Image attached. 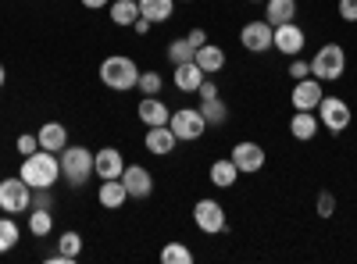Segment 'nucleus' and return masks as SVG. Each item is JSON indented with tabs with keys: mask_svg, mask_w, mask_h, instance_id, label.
Listing matches in <instances>:
<instances>
[{
	"mask_svg": "<svg viewBox=\"0 0 357 264\" xmlns=\"http://www.w3.org/2000/svg\"><path fill=\"white\" fill-rule=\"evenodd\" d=\"M18 175L33 186V189H54V183L61 179V157L57 154H50V150H40L36 154H29V157H22V168H18Z\"/></svg>",
	"mask_w": 357,
	"mask_h": 264,
	"instance_id": "f257e3e1",
	"label": "nucleus"
},
{
	"mask_svg": "<svg viewBox=\"0 0 357 264\" xmlns=\"http://www.w3.org/2000/svg\"><path fill=\"white\" fill-rule=\"evenodd\" d=\"M100 82L114 93H126V90H136L139 82V68L129 54H111L100 61Z\"/></svg>",
	"mask_w": 357,
	"mask_h": 264,
	"instance_id": "f03ea898",
	"label": "nucleus"
},
{
	"mask_svg": "<svg viewBox=\"0 0 357 264\" xmlns=\"http://www.w3.org/2000/svg\"><path fill=\"white\" fill-rule=\"evenodd\" d=\"M57 157H61V175H65L68 186L79 189V186L89 183V175H93V154H89L86 146H72V143H68Z\"/></svg>",
	"mask_w": 357,
	"mask_h": 264,
	"instance_id": "7ed1b4c3",
	"label": "nucleus"
},
{
	"mask_svg": "<svg viewBox=\"0 0 357 264\" xmlns=\"http://www.w3.org/2000/svg\"><path fill=\"white\" fill-rule=\"evenodd\" d=\"M343 68H347V50H343L340 43H325V47H318V54L311 57V75H314L318 82H336V79L343 75Z\"/></svg>",
	"mask_w": 357,
	"mask_h": 264,
	"instance_id": "20e7f679",
	"label": "nucleus"
},
{
	"mask_svg": "<svg viewBox=\"0 0 357 264\" xmlns=\"http://www.w3.org/2000/svg\"><path fill=\"white\" fill-rule=\"evenodd\" d=\"M33 208V186H29L22 175H8L0 183V211L4 215H22Z\"/></svg>",
	"mask_w": 357,
	"mask_h": 264,
	"instance_id": "39448f33",
	"label": "nucleus"
},
{
	"mask_svg": "<svg viewBox=\"0 0 357 264\" xmlns=\"http://www.w3.org/2000/svg\"><path fill=\"white\" fill-rule=\"evenodd\" d=\"M168 129L175 132L178 143H193L207 132V118L200 114V107H178V111H172Z\"/></svg>",
	"mask_w": 357,
	"mask_h": 264,
	"instance_id": "423d86ee",
	"label": "nucleus"
},
{
	"mask_svg": "<svg viewBox=\"0 0 357 264\" xmlns=\"http://www.w3.org/2000/svg\"><path fill=\"white\" fill-rule=\"evenodd\" d=\"M193 222L200 232H207V236H218V232H225V208L218 200H197L193 203Z\"/></svg>",
	"mask_w": 357,
	"mask_h": 264,
	"instance_id": "0eeeda50",
	"label": "nucleus"
},
{
	"mask_svg": "<svg viewBox=\"0 0 357 264\" xmlns=\"http://www.w3.org/2000/svg\"><path fill=\"white\" fill-rule=\"evenodd\" d=\"M318 122L329 132H343L350 125V104L343 97H321L318 104Z\"/></svg>",
	"mask_w": 357,
	"mask_h": 264,
	"instance_id": "6e6552de",
	"label": "nucleus"
},
{
	"mask_svg": "<svg viewBox=\"0 0 357 264\" xmlns=\"http://www.w3.org/2000/svg\"><path fill=\"white\" fill-rule=\"evenodd\" d=\"M232 164L240 168V175H254V171H261L264 168V146L261 143H254V139H243V143H236L232 146Z\"/></svg>",
	"mask_w": 357,
	"mask_h": 264,
	"instance_id": "1a4fd4ad",
	"label": "nucleus"
},
{
	"mask_svg": "<svg viewBox=\"0 0 357 264\" xmlns=\"http://www.w3.org/2000/svg\"><path fill=\"white\" fill-rule=\"evenodd\" d=\"M304 43H307V36H304V29L296 25V22L275 25V33H272V47H275L279 54H286V57H296V54L304 50Z\"/></svg>",
	"mask_w": 357,
	"mask_h": 264,
	"instance_id": "9d476101",
	"label": "nucleus"
},
{
	"mask_svg": "<svg viewBox=\"0 0 357 264\" xmlns=\"http://www.w3.org/2000/svg\"><path fill=\"white\" fill-rule=\"evenodd\" d=\"M122 186H126V193L132 196V200H146L154 193V175L146 171L143 164H126V171H122Z\"/></svg>",
	"mask_w": 357,
	"mask_h": 264,
	"instance_id": "9b49d317",
	"label": "nucleus"
},
{
	"mask_svg": "<svg viewBox=\"0 0 357 264\" xmlns=\"http://www.w3.org/2000/svg\"><path fill=\"white\" fill-rule=\"evenodd\" d=\"M321 97H325V93H321V82H318L314 75L293 82V111H318Z\"/></svg>",
	"mask_w": 357,
	"mask_h": 264,
	"instance_id": "f8f14e48",
	"label": "nucleus"
},
{
	"mask_svg": "<svg viewBox=\"0 0 357 264\" xmlns=\"http://www.w3.org/2000/svg\"><path fill=\"white\" fill-rule=\"evenodd\" d=\"M126 171V157L122 150H114V146H104V150L93 154V175L104 183V179H122Z\"/></svg>",
	"mask_w": 357,
	"mask_h": 264,
	"instance_id": "ddd939ff",
	"label": "nucleus"
},
{
	"mask_svg": "<svg viewBox=\"0 0 357 264\" xmlns=\"http://www.w3.org/2000/svg\"><path fill=\"white\" fill-rule=\"evenodd\" d=\"M272 33H275V29L268 25L264 18H261V22H247L243 33H240V43H243L250 54H264V50H272Z\"/></svg>",
	"mask_w": 357,
	"mask_h": 264,
	"instance_id": "4468645a",
	"label": "nucleus"
},
{
	"mask_svg": "<svg viewBox=\"0 0 357 264\" xmlns=\"http://www.w3.org/2000/svg\"><path fill=\"white\" fill-rule=\"evenodd\" d=\"M136 114H139V122H143L146 129H151V125H168V118H172V111L165 107L161 97H139Z\"/></svg>",
	"mask_w": 357,
	"mask_h": 264,
	"instance_id": "2eb2a0df",
	"label": "nucleus"
},
{
	"mask_svg": "<svg viewBox=\"0 0 357 264\" xmlns=\"http://www.w3.org/2000/svg\"><path fill=\"white\" fill-rule=\"evenodd\" d=\"M146 150H151V154H158V157H168L172 150H175V132L168 129V125H151V129H146Z\"/></svg>",
	"mask_w": 357,
	"mask_h": 264,
	"instance_id": "dca6fc26",
	"label": "nucleus"
},
{
	"mask_svg": "<svg viewBox=\"0 0 357 264\" xmlns=\"http://www.w3.org/2000/svg\"><path fill=\"white\" fill-rule=\"evenodd\" d=\"M36 136H40V146H43V150H50V154H61L65 146H68V129L61 122H43Z\"/></svg>",
	"mask_w": 357,
	"mask_h": 264,
	"instance_id": "f3484780",
	"label": "nucleus"
},
{
	"mask_svg": "<svg viewBox=\"0 0 357 264\" xmlns=\"http://www.w3.org/2000/svg\"><path fill=\"white\" fill-rule=\"evenodd\" d=\"M321 122L314 118V111H293V118H289V132L293 139H301V143H311L318 136Z\"/></svg>",
	"mask_w": 357,
	"mask_h": 264,
	"instance_id": "a211bd4d",
	"label": "nucleus"
},
{
	"mask_svg": "<svg viewBox=\"0 0 357 264\" xmlns=\"http://www.w3.org/2000/svg\"><path fill=\"white\" fill-rule=\"evenodd\" d=\"M97 200H100V208H107V211H122V203L129 200V193H126L122 179H104L100 189H97Z\"/></svg>",
	"mask_w": 357,
	"mask_h": 264,
	"instance_id": "6ab92c4d",
	"label": "nucleus"
},
{
	"mask_svg": "<svg viewBox=\"0 0 357 264\" xmlns=\"http://www.w3.org/2000/svg\"><path fill=\"white\" fill-rule=\"evenodd\" d=\"M175 86H178V90H183V93H197L200 90V82L207 79L204 75V68L197 65V61H186V65H175Z\"/></svg>",
	"mask_w": 357,
	"mask_h": 264,
	"instance_id": "aec40b11",
	"label": "nucleus"
},
{
	"mask_svg": "<svg viewBox=\"0 0 357 264\" xmlns=\"http://www.w3.org/2000/svg\"><path fill=\"white\" fill-rule=\"evenodd\" d=\"M193 61L204 68V75H215V72H222V68H225V50H222V47H215V43H204V47H197Z\"/></svg>",
	"mask_w": 357,
	"mask_h": 264,
	"instance_id": "412c9836",
	"label": "nucleus"
},
{
	"mask_svg": "<svg viewBox=\"0 0 357 264\" xmlns=\"http://www.w3.org/2000/svg\"><path fill=\"white\" fill-rule=\"evenodd\" d=\"M296 18V0H264V22L268 25H286Z\"/></svg>",
	"mask_w": 357,
	"mask_h": 264,
	"instance_id": "4be33fe9",
	"label": "nucleus"
},
{
	"mask_svg": "<svg viewBox=\"0 0 357 264\" xmlns=\"http://www.w3.org/2000/svg\"><path fill=\"white\" fill-rule=\"evenodd\" d=\"M136 4H139V18H146L151 25L168 22L175 11V0H136Z\"/></svg>",
	"mask_w": 357,
	"mask_h": 264,
	"instance_id": "5701e85b",
	"label": "nucleus"
},
{
	"mask_svg": "<svg viewBox=\"0 0 357 264\" xmlns=\"http://www.w3.org/2000/svg\"><path fill=\"white\" fill-rule=\"evenodd\" d=\"M200 114L207 118V129H218L229 118V107H225L222 97H207V100H200Z\"/></svg>",
	"mask_w": 357,
	"mask_h": 264,
	"instance_id": "b1692460",
	"label": "nucleus"
},
{
	"mask_svg": "<svg viewBox=\"0 0 357 264\" xmlns=\"http://www.w3.org/2000/svg\"><path fill=\"white\" fill-rule=\"evenodd\" d=\"M236 179H240V168L232 164V157H222V161H215V164H211V183H215L218 189L236 186Z\"/></svg>",
	"mask_w": 357,
	"mask_h": 264,
	"instance_id": "393cba45",
	"label": "nucleus"
},
{
	"mask_svg": "<svg viewBox=\"0 0 357 264\" xmlns=\"http://www.w3.org/2000/svg\"><path fill=\"white\" fill-rule=\"evenodd\" d=\"M107 8H111V22L122 25V29L132 25V22L139 18V4H136V0H111Z\"/></svg>",
	"mask_w": 357,
	"mask_h": 264,
	"instance_id": "a878e982",
	"label": "nucleus"
},
{
	"mask_svg": "<svg viewBox=\"0 0 357 264\" xmlns=\"http://www.w3.org/2000/svg\"><path fill=\"white\" fill-rule=\"evenodd\" d=\"M50 228H54V215L43 211V208H29V232L40 240V236H50Z\"/></svg>",
	"mask_w": 357,
	"mask_h": 264,
	"instance_id": "bb28decb",
	"label": "nucleus"
},
{
	"mask_svg": "<svg viewBox=\"0 0 357 264\" xmlns=\"http://www.w3.org/2000/svg\"><path fill=\"white\" fill-rule=\"evenodd\" d=\"M15 247H18V222L15 215H4L0 218V254H8Z\"/></svg>",
	"mask_w": 357,
	"mask_h": 264,
	"instance_id": "cd10ccee",
	"label": "nucleus"
},
{
	"mask_svg": "<svg viewBox=\"0 0 357 264\" xmlns=\"http://www.w3.org/2000/svg\"><path fill=\"white\" fill-rule=\"evenodd\" d=\"M165 54H168V61H172V68H175V65H186V61H193L197 47H193L190 40H172Z\"/></svg>",
	"mask_w": 357,
	"mask_h": 264,
	"instance_id": "c85d7f7f",
	"label": "nucleus"
},
{
	"mask_svg": "<svg viewBox=\"0 0 357 264\" xmlns=\"http://www.w3.org/2000/svg\"><path fill=\"white\" fill-rule=\"evenodd\" d=\"M57 250H61L68 261H75L79 254H82V236L75 228H68V232H61V240H57Z\"/></svg>",
	"mask_w": 357,
	"mask_h": 264,
	"instance_id": "c756f323",
	"label": "nucleus"
},
{
	"mask_svg": "<svg viewBox=\"0 0 357 264\" xmlns=\"http://www.w3.org/2000/svg\"><path fill=\"white\" fill-rule=\"evenodd\" d=\"M161 261H165V264H193V250L183 247V243H168V247L161 250Z\"/></svg>",
	"mask_w": 357,
	"mask_h": 264,
	"instance_id": "7c9ffc66",
	"label": "nucleus"
},
{
	"mask_svg": "<svg viewBox=\"0 0 357 264\" xmlns=\"http://www.w3.org/2000/svg\"><path fill=\"white\" fill-rule=\"evenodd\" d=\"M161 75L158 72H139V82H136V90L143 93V97H158L161 93Z\"/></svg>",
	"mask_w": 357,
	"mask_h": 264,
	"instance_id": "2f4dec72",
	"label": "nucleus"
},
{
	"mask_svg": "<svg viewBox=\"0 0 357 264\" xmlns=\"http://www.w3.org/2000/svg\"><path fill=\"white\" fill-rule=\"evenodd\" d=\"M15 146H18V154H22V157H29V154H36V150H40V136H36V132H22Z\"/></svg>",
	"mask_w": 357,
	"mask_h": 264,
	"instance_id": "473e14b6",
	"label": "nucleus"
},
{
	"mask_svg": "<svg viewBox=\"0 0 357 264\" xmlns=\"http://www.w3.org/2000/svg\"><path fill=\"white\" fill-rule=\"evenodd\" d=\"M318 215H321V218H333V215H336V196H333L329 189L318 193Z\"/></svg>",
	"mask_w": 357,
	"mask_h": 264,
	"instance_id": "72a5a7b5",
	"label": "nucleus"
},
{
	"mask_svg": "<svg viewBox=\"0 0 357 264\" xmlns=\"http://www.w3.org/2000/svg\"><path fill=\"white\" fill-rule=\"evenodd\" d=\"M311 75V61H301V57H293V65H289V79H307Z\"/></svg>",
	"mask_w": 357,
	"mask_h": 264,
	"instance_id": "f704fd0d",
	"label": "nucleus"
},
{
	"mask_svg": "<svg viewBox=\"0 0 357 264\" xmlns=\"http://www.w3.org/2000/svg\"><path fill=\"white\" fill-rule=\"evenodd\" d=\"M340 18L343 22H357V0H340Z\"/></svg>",
	"mask_w": 357,
	"mask_h": 264,
	"instance_id": "c9c22d12",
	"label": "nucleus"
},
{
	"mask_svg": "<svg viewBox=\"0 0 357 264\" xmlns=\"http://www.w3.org/2000/svg\"><path fill=\"white\" fill-rule=\"evenodd\" d=\"M50 189H33V208H43V211H50Z\"/></svg>",
	"mask_w": 357,
	"mask_h": 264,
	"instance_id": "e433bc0d",
	"label": "nucleus"
},
{
	"mask_svg": "<svg viewBox=\"0 0 357 264\" xmlns=\"http://www.w3.org/2000/svg\"><path fill=\"white\" fill-rule=\"evenodd\" d=\"M197 97H200V100H207V97H218V86H215L211 79H204V82H200V90H197Z\"/></svg>",
	"mask_w": 357,
	"mask_h": 264,
	"instance_id": "4c0bfd02",
	"label": "nucleus"
},
{
	"mask_svg": "<svg viewBox=\"0 0 357 264\" xmlns=\"http://www.w3.org/2000/svg\"><path fill=\"white\" fill-rule=\"evenodd\" d=\"M193 47H204L207 43V33H204V29H190V36H186Z\"/></svg>",
	"mask_w": 357,
	"mask_h": 264,
	"instance_id": "58836bf2",
	"label": "nucleus"
},
{
	"mask_svg": "<svg viewBox=\"0 0 357 264\" xmlns=\"http://www.w3.org/2000/svg\"><path fill=\"white\" fill-rule=\"evenodd\" d=\"M79 4H82V8H89V11H100V8H107V4H111V0H79Z\"/></svg>",
	"mask_w": 357,
	"mask_h": 264,
	"instance_id": "ea45409f",
	"label": "nucleus"
},
{
	"mask_svg": "<svg viewBox=\"0 0 357 264\" xmlns=\"http://www.w3.org/2000/svg\"><path fill=\"white\" fill-rule=\"evenodd\" d=\"M132 29H136L139 36H146V33H151V22H146V18H136V22H132Z\"/></svg>",
	"mask_w": 357,
	"mask_h": 264,
	"instance_id": "a19ab883",
	"label": "nucleus"
},
{
	"mask_svg": "<svg viewBox=\"0 0 357 264\" xmlns=\"http://www.w3.org/2000/svg\"><path fill=\"white\" fill-rule=\"evenodd\" d=\"M4 82H8V68L0 65V90H4Z\"/></svg>",
	"mask_w": 357,
	"mask_h": 264,
	"instance_id": "79ce46f5",
	"label": "nucleus"
},
{
	"mask_svg": "<svg viewBox=\"0 0 357 264\" xmlns=\"http://www.w3.org/2000/svg\"><path fill=\"white\" fill-rule=\"evenodd\" d=\"M178 4H193V0H178Z\"/></svg>",
	"mask_w": 357,
	"mask_h": 264,
	"instance_id": "37998d69",
	"label": "nucleus"
},
{
	"mask_svg": "<svg viewBox=\"0 0 357 264\" xmlns=\"http://www.w3.org/2000/svg\"><path fill=\"white\" fill-rule=\"evenodd\" d=\"M254 4H264V0H254Z\"/></svg>",
	"mask_w": 357,
	"mask_h": 264,
	"instance_id": "c03bdc74",
	"label": "nucleus"
}]
</instances>
